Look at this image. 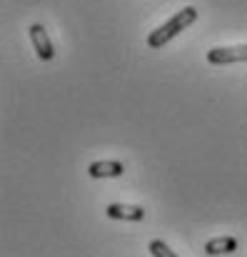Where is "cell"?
<instances>
[{"instance_id":"cell-1","label":"cell","mask_w":247,"mask_h":257,"mask_svg":"<svg viewBox=\"0 0 247 257\" xmlns=\"http://www.w3.org/2000/svg\"><path fill=\"white\" fill-rule=\"evenodd\" d=\"M197 20V10L192 8V5H187V8H182L180 13H175L167 23H163L158 30H153L150 35H148V45L150 48H163L165 43H170L172 38H177L182 30H187L192 23Z\"/></svg>"},{"instance_id":"cell-2","label":"cell","mask_w":247,"mask_h":257,"mask_svg":"<svg viewBox=\"0 0 247 257\" xmlns=\"http://www.w3.org/2000/svg\"><path fill=\"white\" fill-rule=\"evenodd\" d=\"M210 65H232V63H247V45H232V48H212L207 50Z\"/></svg>"},{"instance_id":"cell-3","label":"cell","mask_w":247,"mask_h":257,"mask_svg":"<svg viewBox=\"0 0 247 257\" xmlns=\"http://www.w3.org/2000/svg\"><path fill=\"white\" fill-rule=\"evenodd\" d=\"M30 40H33V48H35L40 60H53L55 48H53V43H50V38H48V33H45V28L40 23L30 25Z\"/></svg>"},{"instance_id":"cell-4","label":"cell","mask_w":247,"mask_h":257,"mask_svg":"<svg viewBox=\"0 0 247 257\" xmlns=\"http://www.w3.org/2000/svg\"><path fill=\"white\" fill-rule=\"evenodd\" d=\"M105 215L110 220H125V222H138L145 217V210L138 205H122V202H112L105 207Z\"/></svg>"},{"instance_id":"cell-5","label":"cell","mask_w":247,"mask_h":257,"mask_svg":"<svg viewBox=\"0 0 247 257\" xmlns=\"http://www.w3.org/2000/svg\"><path fill=\"white\" fill-rule=\"evenodd\" d=\"M87 172L90 177H120L125 172V165L117 160H97L87 168Z\"/></svg>"},{"instance_id":"cell-6","label":"cell","mask_w":247,"mask_h":257,"mask_svg":"<svg viewBox=\"0 0 247 257\" xmlns=\"http://www.w3.org/2000/svg\"><path fill=\"white\" fill-rule=\"evenodd\" d=\"M235 250H237V240L235 237H212L205 245V252L207 255H230Z\"/></svg>"},{"instance_id":"cell-7","label":"cell","mask_w":247,"mask_h":257,"mask_svg":"<svg viewBox=\"0 0 247 257\" xmlns=\"http://www.w3.org/2000/svg\"><path fill=\"white\" fill-rule=\"evenodd\" d=\"M150 252H153V257H177L163 240H153V242H150Z\"/></svg>"}]
</instances>
